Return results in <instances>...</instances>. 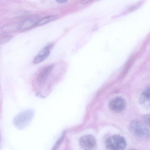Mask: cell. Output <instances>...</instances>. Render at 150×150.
<instances>
[{"instance_id": "cell-1", "label": "cell", "mask_w": 150, "mask_h": 150, "mask_svg": "<svg viewBox=\"0 0 150 150\" xmlns=\"http://www.w3.org/2000/svg\"><path fill=\"white\" fill-rule=\"evenodd\" d=\"M70 136V143L74 149L77 150L79 147L83 150H91L96 145V140L92 135L85 134L79 136L75 133Z\"/></svg>"}, {"instance_id": "cell-2", "label": "cell", "mask_w": 150, "mask_h": 150, "mask_svg": "<svg viewBox=\"0 0 150 150\" xmlns=\"http://www.w3.org/2000/svg\"><path fill=\"white\" fill-rule=\"evenodd\" d=\"M129 130L135 138L140 140H145L149 137V130L146 125L137 119L130 123Z\"/></svg>"}, {"instance_id": "cell-3", "label": "cell", "mask_w": 150, "mask_h": 150, "mask_svg": "<svg viewBox=\"0 0 150 150\" xmlns=\"http://www.w3.org/2000/svg\"><path fill=\"white\" fill-rule=\"evenodd\" d=\"M105 144L107 149L111 150H123L127 145L125 138L118 134L114 135L107 138Z\"/></svg>"}, {"instance_id": "cell-4", "label": "cell", "mask_w": 150, "mask_h": 150, "mask_svg": "<svg viewBox=\"0 0 150 150\" xmlns=\"http://www.w3.org/2000/svg\"><path fill=\"white\" fill-rule=\"evenodd\" d=\"M32 115V113L30 110H26L21 112L13 119L14 125L19 129L23 128L28 123Z\"/></svg>"}, {"instance_id": "cell-5", "label": "cell", "mask_w": 150, "mask_h": 150, "mask_svg": "<svg viewBox=\"0 0 150 150\" xmlns=\"http://www.w3.org/2000/svg\"><path fill=\"white\" fill-rule=\"evenodd\" d=\"M126 105L125 99L121 97H117L111 100L108 104L109 107L112 111L120 112L125 108Z\"/></svg>"}, {"instance_id": "cell-6", "label": "cell", "mask_w": 150, "mask_h": 150, "mask_svg": "<svg viewBox=\"0 0 150 150\" xmlns=\"http://www.w3.org/2000/svg\"><path fill=\"white\" fill-rule=\"evenodd\" d=\"M38 21L37 18L35 17L27 19L18 25V29L21 30L28 29L36 25Z\"/></svg>"}, {"instance_id": "cell-7", "label": "cell", "mask_w": 150, "mask_h": 150, "mask_svg": "<svg viewBox=\"0 0 150 150\" xmlns=\"http://www.w3.org/2000/svg\"><path fill=\"white\" fill-rule=\"evenodd\" d=\"M53 68V66L50 65L45 68L40 72L37 78V82L39 84H42L45 82L48 76L52 72Z\"/></svg>"}, {"instance_id": "cell-8", "label": "cell", "mask_w": 150, "mask_h": 150, "mask_svg": "<svg viewBox=\"0 0 150 150\" xmlns=\"http://www.w3.org/2000/svg\"><path fill=\"white\" fill-rule=\"evenodd\" d=\"M150 88L147 87L141 94L139 98V101L141 103L150 100Z\"/></svg>"}, {"instance_id": "cell-9", "label": "cell", "mask_w": 150, "mask_h": 150, "mask_svg": "<svg viewBox=\"0 0 150 150\" xmlns=\"http://www.w3.org/2000/svg\"><path fill=\"white\" fill-rule=\"evenodd\" d=\"M58 18V16L56 15L47 16L38 21L36 25L41 26L44 25L57 19Z\"/></svg>"}, {"instance_id": "cell-10", "label": "cell", "mask_w": 150, "mask_h": 150, "mask_svg": "<svg viewBox=\"0 0 150 150\" xmlns=\"http://www.w3.org/2000/svg\"><path fill=\"white\" fill-rule=\"evenodd\" d=\"M18 26L11 25L4 26L2 28V30L5 33H9L14 31L18 29Z\"/></svg>"}, {"instance_id": "cell-11", "label": "cell", "mask_w": 150, "mask_h": 150, "mask_svg": "<svg viewBox=\"0 0 150 150\" xmlns=\"http://www.w3.org/2000/svg\"><path fill=\"white\" fill-rule=\"evenodd\" d=\"M12 38V36L9 35H0V45L10 41Z\"/></svg>"}, {"instance_id": "cell-12", "label": "cell", "mask_w": 150, "mask_h": 150, "mask_svg": "<svg viewBox=\"0 0 150 150\" xmlns=\"http://www.w3.org/2000/svg\"><path fill=\"white\" fill-rule=\"evenodd\" d=\"M44 60V59L41 56L38 54L34 58L33 62L34 64H37L42 62Z\"/></svg>"}, {"instance_id": "cell-13", "label": "cell", "mask_w": 150, "mask_h": 150, "mask_svg": "<svg viewBox=\"0 0 150 150\" xmlns=\"http://www.w3.org/2000/svg\"><path fill=\"white\" fill-rule=\"evenodd\" d=\"M144 120L146 125L149 126V114L145 115L143 117Z\"/></svg>"}, {"instance_id": "cell-14", "label": "cell", "mask_w": 150, "mask_h": 150, "mask_svg": "<svg viewBox=\"0 0 150 150\" xmlns=\"http://www.w3.org/2000/svg\"><path fill=\"white\" fill-rule=\"evenodd\" d=\"M93 0H83L81 2V4H84L87 3Z\"/></svg>"}, {"instance_id": "cell-15", "label": "cell", "mask_w": 150, "mask_h": 150, "mask_svg": "<svg viewBox=\"0 0 150 150\" xmlns=\"http://www.w3.org/2000/svg\"><path fill=\"white\" fill-rule=\"evenodd\" d=\"M58 3H62L66 2L68 0H55Z\"/></svg>"}]
</instances>
